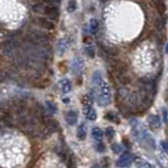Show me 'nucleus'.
I'll list each match as a JSON object with an SVG mask.
<instances>
[{"label":"nucleus","mask_w":168,"mask_h":168,"mask_svg":"<svg viewBox=\"0 0 168 168\" xmlns=\"http://www.w3.org/2000/svg\"><path fill=\"white\" fill-rule=\"evenodd\" d=\"M98 87L100 88H98V92L96 95L98 105L102 107L107 106V105H109L110 102H111V97H112L111 88H110V86L108 85V83H106V81H103Z\"/></svg>","instance_id":"f257e3e1"},{"label":"nucleus","mask_w":168,"mask_h":168,"mask_svg":"<svg viewBox=\"0 0 168 168\" xmlns=\"http://www.w3.org/2000/svg\"><path fill=\"white\" fill-rule=\"evenodd\" d=\"M3 53L9 57L17 58L20 55V44L16 40H9L3 45Z\"/></svg>","instance_id":"f03ea898"},{"label":"nucleus","mask_w":168,"mask_h":168,"mask_svg":"<svg viewBox=\"0 0 168 168\" xmlns=\"http://www.w3.org/2000/svg\"><path fill=\"white\" fill-rule=\"evenodd\" d=\"M25 40L31 45H47V44L49 42V38L47 36L38 32L29 33Z\"/></svg>","instance_id":"7ed1b4c3"},{"label":"nucleus","mask_w":168,"mask_h":168,"mask_svg":"<svg viewBox=\"0 0 168 168\" xmlns=\"http://www.w3.org/2000/svg\"><path fill=\"white\" fill-rule=\"evenodd\" d=\"M132 161H133V155L129 152H126L119 158V161H117V166L122 167V168L128 167L129 165L132 163Z\"/></svg>","instance_id":"20e7f679"},{"label":"nucleus","mask_w":168,"mask_h":168,"mask_svg":"<svg viewBox=\"0 0 168 168\" xmlns=\"http://www.w3.org/2000/svg\"><path fill=\"white\" fill-rule=\"evenodd\" d=\"M84 68V61L80 57H75L72 61V72L74 74H78Z\"/></svg>","instance_id":"39448f33"},{"label":"nucleus","mask_w":168,"mask_h":168,"mask_svg":"<svg viewBox=\"0 0 168 168\" xmlns=\"http://www.w3.org/2000/svg\"><path fill=\"white\" fill-rule=\"evenodd\" d=\"M148 124L150 125L151 128H154V129H159L161 127V119L158 115L152 114L148 116Z\"/></svg>","instance_id":"423d86ee"},{"label":"nucleus","mask_w":168,"mask_h":168,"mask_svg":"<svg viewBox=\"0 0 168 168\" xmlns=\"http://www.w3.org/2000/svg\"><path fill=\"white\" fill-rule=\"evenodd\" d=\"M66 121L67 123H68V125H70V126L75 125L76 122H77V112L74 111V110H70L66 115Z\"/></svg>","instance_id":"0eeeda50"},{"label":"nucleus","mask_w":168,"mask_h":168,"mask_svg":"<svg viewBox=\"0 0 168 168\" xmlns=\"http://www.w3.org/2000/svg\"><path fill=\"white\" fill-rule=\"evenodd\" d=\"M58 86H59V88H61V92H64V93H68L72 88L71 81L69 80L68 78H64V80H61V81H59Z\"/></svg>","instance_id":"6e6552de"},{"label":"nucleus","mask_w":168,"mask_h":168,"mask_svg":"<svg viewBox=\"0 0 168 168\" xmlns=\"http://www.w3.org/2000/svg\"><path fill=\"white\" fill-rule=\"evenodd\" d=\"M0 121L3 122L6 125H11L12 123V116L9 111L3 109H0Z\"/></svg>","instance_id":"1a4fd4ad"},{"label":"nucleus","mask_w":168,"mask_h":168,"mask_svg":"<svg viewBox=\"0 0 168 168\" xmlns=\"http://www.w3.org/2000/svg\"><path fill=\"white\" fill-rule=\"evenodd\" d=\"M36 21L39 23V25H41V27L45 29H48V30H52V29L54 28L53 22H51V21H49L45 18H37Z\"/></svg>","instance_id":"9d476101"},{"label":"nucleus","mask_w":168,"mask_h":168,"mask_svg":"<svg viewBox=\"0 0 168 168\" xmlns=\"http://www.w3.org/2000/svg\"><path fill=\"white\" fill-rule=\"evenodd\" d=\"M69 48V41L67 39H61L58 42V52L59 54L62 55L64 53H66V51Z\"/></svg>","instance_id":"9b49d317"},{"label":"nucleus","mask_w":168,"mask_h":168,"mask_svg":"<svg viewBox=\"0 0 168 168\" xmlns=\"http://www.w3.org/2000/svg\"><path fill=\"white\" fill-rule=\"evenodd\" d=\"M92 97L90 96L89 94H85L83 97H81V104H83V106L85 108H91L92 106Z\"/></svg>","instance_id":"f8f14e48"},{"label":"nucleus","mask_w":168,"mask_h":168,"mask_svg":"<svg viewBox=\"0 0 168 168\" xmlns=\"http://www.w3.org/2000/svg\"><path fill=\"white\" fill-rule=\"evenodd\" d=\"M92 80H93V84H94V85L100 86V84H102L103 81H104V80H103V74H102V72H100V71H95L94 74H93Z\"/></svg>","instance_id":"ddd939ff"},{"label":"nucleus","mask_w":168,"mask_h":168,"mask_svg":"<svg viewBox=\"0 0 168 168\" xmlns=\"http://www.w3.org/2000/svg\"><path fill=\"white\" fill-rule=\"evenodd\" d=\"M92 136L93 139H94L95 141H102L103 139V131L100 128H98V127H95V128L92 129Z\"/></svg>","instance_id":"4468645a"},{"label":"nucleus","mask_w":168,"mask_h":168,"mask_svg":"<svg viewBox=\"0 0 168 168\" xmlns=\"http://www.w3.org/2000/svg\"><path fill=\"white\" fill-rule=\"evenodd\" d=\"M96 111H95L93 108H88L87 111H86V117L89 121H95L96 119Z\"/></svg>","instance_id":"2eb2a0df"},{"label":"nucleus","mask_w":168,"mask_h":168,"mask_svg":"<svg viewBox=\"0 0 168 168\" xmlns=\"http://www.w3.org/2000/svg\"><path fill=\"white\" fill-rule=\"evenodd\" d=\"M86 135H87V132H86V128L84 125H80L77 128V138L78 140L84 141L86 139Z\"/></svg>","instance_id":"dca6fc26"},{"label":"nucleus","mask_w":168,"mask_h":168,"mask_svg":"<svg viewBox=\"0 0 168 168\" xmlns=\"http://www.w3.org/2000/svg\"><path fill=\"white\" fill-rule=\"evenodd\" d=\"M89 28H90V32L92 33V34H95V33L97 32L98 30V21L96 19L92 18L90 20V25H89Z\"/></svg>","instance_id":"f3484780"},{"label":"nucleus","mask_w":168,"mask_h":168,"mask_svg":"<svg viewBox=\"0 0 168 168\" xmlns=\"http://www.w3.org/2000/svg\"><path fill=\"white\" fill-rule=\"evenodd\" d=\"M45 107H47V110L51 114H54V113H56L57 112V107L53 102H50V100L45 102Z\"/></svg>","instance_id":"a211bd4d"},{"label":"nucleus","mask_w":168,"mask_h":168,"mask_svg":"<svg viewBox=\"0 0 168 168\" xmlns=\"http://www.w3.org/2000/svg\"><path fill=\"white\" fill-rule=\"evenodd\" d=\"M136 166H138V168H153V166L150 163L143 160H139L138 162H136Z\"/></svg>","instance_id":"6ab92c4d"},{"label":"nucleus","mask_w":168,"mask_h":168,"mask_svg":"<svg viewBox=\"0 0 168 168\" xmlns=\"http://www.w3.org/2000/svg\"><path fill=\"white\" fill-rule=\"evenodd\" d=\"M154 2H155V6H157V8H158V11H159L161 14L164 13L166 8H165V4H164V2H163V0H154Z\"/></svg>","instance_id":"aec40b11"},{"label":"nucleus","mask_w":168,"mask_h":168,"mask_svg":"<svg viewBox=\"0 0 168 168\" xmlns=\"http://www.w3.org/2000/svg\"><path fill=\"white\" fill-rule=\"evenodd\" d=\"M77 8V2H76V0H69V3H68V11L72 13V12H74Z\"/></svg>","instance_id":"412c9836"},{"label":"nucleus","mask_w":168,"mask_h":168,"mask_svg":"<svg viewBox=\"0 0 168 168\" xmlns=\"http://www.w3.org/2000/svg\"><path fill=\"white\" fill-rule=\"evenodd\" d=\"M111 149L114 153H121L122 151H123V147H122L121 145H119V144H113Z\"/></svg>","instance_id":"4be33fe9"},{"label":"nucleus","mask_w":168,"mask_h":168,"mask_svg":"<svg viewBox=\"0 0 168 168\" xmlns=\"http://www.w3.org/2000/svg\"><path fill=\"white\" fill-rule=\"evenodd\" d=\"M86 53H87L88 56H90V57H94V55H95L94 48H93L92 45H89V47L86 48Z\"/></svg>","instance_id":"5701e85b"},{"label":"nucleus","mask_w":168,"mask_h":168,"mask_svg":"<svg viewBox=\"0 0 168 168\" xmlns=\"http://www.w3.org/2000/svg\"><path fill=\"white\" fill-rule=\"evenodd\" d=\"M106 135L109 139H112L115 135V130L112 128V127H108V128L106 129Z\"/></svg>","instance_id":"b1692460"},{"label":"nucleus","mask_w":168,"mask_h":168,"mask_svg":"<svg viewBox=\"0 0 168 168\" xmlns=\"http://www.w3.org/2000/svg\"><path fill=\"white\" fill-rule=\"evenodd\" d=\"M162 114H163V119H164V122L166 123L167 119H168V116H167V110L166 108H162Z\"/></svg>","instance_id":"393cba45"},{"label":"nucleus","mask_w":168,"mask_h":168,"mask_svg":"<svg viewBox=\"0 0 168 168\" xmlns=\"http://www.w3.org/2000/svg\"><path fill=\"white\" fill-rule=\"evenodd\" d=\"M157 25L159 29H162L163 25H164V20H163V19H159V20L157 21Z\"/></svg>","instance_id":"a878e982"},{"label":"nucleus","mask_w":168,"mask_h":168,"mask_svg":"<svg viewBox=\"0 0 168 168\" xmlns=\"http://www.w3.org/2000/svg\"><path fill=\"white\" fill-rule=\"evenodd\" d=\"M104 149H105L104 144H103V143L97 144V150H98V151H104Z\"/></svg>","instance_id":"bb28decb"},{"label":"nucleus","mask_w":168,"mask_h":168,"mask_svg":"<svg viewBox=\"0 0 168 168\" xmlns=\"http://www.w3.org/2000/svg\"><path fill=\"white\" fill-rule=\"evenodd\" d=\"M162 147L164 148L166 151H168V144L166 143V142H162Z\"/></svg>","instance_id":"cd10ccee"},{"label":"nucleus","mask_w":168,"mask_h":168,"mask_svg":"<svg viewBox=\"0 0 168 168\" xmlns=\"http://www.w3.org/2000/svg\"><path fill=\"white\" fill-rule=\"evenodd\" d=\"M165 52H166V53H168V44L166 45V48H165Z\"/></svg>","instance_id":"c85d7f7f"}]
</instances>
